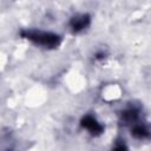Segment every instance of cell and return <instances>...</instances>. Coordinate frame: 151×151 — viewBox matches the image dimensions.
<instances>
[{
	"label": "cell",
	"mask_w": 151,
	"mask_h": 151,
	"mask_svg": "<svg viewBox=\"0 0 151 151\" xmlns=\"http://www.w3.org/2000/svg\"><path fill=\"white\" fill-rule=\"evenodd\" d=\"M19 35L22 39L28 40L29 42L46 50H54L59 47L63 41L61 35L54 32L42 31L39 28H24L19 32Z\"/></svg>",
	"instance_id": "1"
},
{
	"label": "cell",
	"mask_w": 151,
	"mask_h": 151,
	"mask_svg": "<svg viewBox=\"0 0 151 151\" xmlns=\"http://www.w3.org/2000/svg\"><path fill=\"white\" fill-rule=\"evenodd\" d=\"M91 15L88 13H77L68 20V28L72 33L79 34L86 31L91 25Z\"/></svg>",
	"instance_id": "2"
},
{
	"label": "cell",
	"mask_w": 151,
	"mask_h": 151,
	"mask_svg": "<svg viewBox=\"0 0 151 151\" xmlns=\"http://www.w3.org/2000/svg\"><path fill=\"white\" fill-rule=\"evenodd\" d=\"M80 126L81 129L86 130L91 136L93 137H98L100 134L104 133L105 131V126L93 116V114H84L80 119Z\"/></svg>",
	"instance_id": "3"
},
{
	"label": "cell",
	"mask_w": 151,
	"mask_h": 151,
	"mask_svg": "<svg viewBox=\"0 0 151 151\" xmlns=\"http://www.w3.org/2000/svg\"><path fill=\"white\" fill-rule=\"evenodd\" d=\"M119 122L123 125L132 126L133 124L140 122V107L136 105H130L120 111Z\"/></svg>",
	"instance_id": "4"
},
{
	"label": "cell",
	"mask_w": 151,
	"mask_h": 151,
	"mask_svg": "<svg viewBox=\"0 0 151 151\" xmlns=\"http://www.w3.org/2000/svg\"><path fill=\"white\" fill-rule=\"evenodd\" d=\"M130 132L133 138L139 140H145L151 138V127L144 122H138L132 126H130Z\"/></svg>",
	"instance_id": "5"
},
{
	"label": "cell",
	"mask_w": 151,
	"mask_h": 151,
	"mask_svg": "<svg viewBox=\"0 0 151 151\" xmlns=\"http://www.w3.org/2000/svg\"><path fill=\"white\" fill-rule=\"evenodd\" d=\"M112 151H129V147L124 139H117L112 146Z\"/></svg>",
	"instance_id": "6"
},
{
	"label": "cell",
	"mask_w": 151,
	"mask_h": 151,
	"mask_svg": "<svg viewBox=\"0 0 151 151\" xmlns=\"http://www.w3.org/2000/svg\"><path fill=\"white\" fill-rule=\"evenodd\" d=\"M105 57H106V53L104 51H99L94 54V59H97V60H103Z\"/></svg>",
	"instance_id": "7"
}]
</instances>
